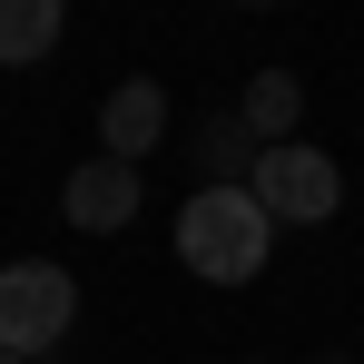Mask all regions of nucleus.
I'll return each instance as SVG.
<instances>
[{
	"mask_svg": "<svg viewBox=\"0 0 364 364\" xmlns=\"http://www.w3.org/2000/svg\"><path fill=\"white\" fill-rule=\"evenodd\" d=\"M276 256V217L256 207V187H197L178 207V266L207 286H246Z\"/></svg>",
	"mask_w": 364,
	"mask_h": 364,
	"instance_id": "f257e3e1",
	"label": "nucleus"
},
{
	"mask_svg": "<svg viewBox=\"0 0 364 364\" xmlns=\"http://www.w3.org/2000/svg\"><path fill=\"white\" fill-rule=\"evenodd\" d=\"M69 325H79V286H69V266H50V256L0 266V355L40 364Z\"/></svg>",
	"mask_w": 364,
	"mask_h": 364,
	"instance_id": "f03ea898",
	"label": "nucleus"
},
{
	"mask_svg": "<svg viewBox=\"0 0 364 364\" xmlns=\"http://www.w3.org/2000/svg\"><path fill=\"white\" fill-rule=\"evenodd\" d=\"M246 187H256V207H266L276 227H325V217L345 207V168H335L315 138H286V148H266Z\"/></svg>",
	"mask_w": 364,
	"mask_h": 364,
	"instance_id": "7ed1b4c3",
	"label": "nucleus"
},
{
	"mask_svg": "<svg viewBox=\"0 0 364 364\" xmlns=\"http://www.w3.org/2000/svg\"><path fill=\"white\" fill-rule=\"evenodd\" d=\"M60 217L79 237H119L128 217H138V168L128 158H79L69 187H60Z\"/></svg>",
	"mask_w": 364,
	"mask_h": 364,
	"instance_id": "20e7f679",
	"label": "nucleus"
},
{
	"mask_svg": "<svg viewBox=\"0 0 364 364\" xmlns=\"http://www.w3.org/2000/svg\"><path fill=\"white\" fill-rule=\"evenodd\" d=\"M158 138H168V89L158 79H119L109 99H99V158H158Z\"/></svg>",
	"mask_w": 364,
	"mask_h": 364,
	"instance_id": "39448f33",
	"label": "nucleus"
},
{
	"mask_svg": "<svg viewBox=\"0 0 364 364\" xmlns=\"http://www.w3.org/2000/svg\"><path fill=\"white\" fill-rule=\"evenodd\" d=\"M237 119L256 128V148H286L296 119H305V79H296V69H256V79H246V99H237Z\"/></svg>",
	"mask_w": 364,
	"mask_h": 364,
	"instance_id": "423d86ee",
	"label": "nucleus"
},
{
	"mask_svg": "<svg viewBox=\"0 0 364 364\" xmlns=\"http://www.w3.org/2000/svg\"><path fill=\"white\" fill-rule=\"evenodd\" d=\"M256 158H266V148H256V128H246L237 109H207V119H197V168H207V187H246Z\"/></svg>",
	"mask_w": 364,
	"mask_h": 364,
	"instance_id": "0eeeda50",
	"label": "nucleus"
},
{
	"mask_svg": "<svg viewBox=\"0 0 364 364\" xmlns=\"http://www.w3.org/2000/svg\"><path fill=\"white\" fill-rule=\"evenodd\" d=\"M60 50V0H0V69H30Z\"/></svg>",
	"mask_w": 364,
	"mask_h": 364,
	"instance_id": "6e6552de",
	"label": "nucleus"
},
{
	"mask_svg": "<svg viewBox=\"0 0 364 364\" xmlns=\"http://www.w3.org/2000/svg\"><path fill=\"white\" fill-rule=\"evenodd\" d=\"M0 364H20V355H0Z\"/></svg>",
	"mask_w": 364,
	"mask_h": 364,
	"instance_id": "1a4fd4ad",
	"label": "nucleus"
},
{
	"mask_svg": "<svg viewBox=\"0 0 364 364\" xmlns=\"http://www.w3.org/2000/svg\"><path fill=\"white\" fill-rule=\"evenodd\" d=\"M325 364H335V355H325Z\"/></svg>",
	"mask_w": 364,
	"mask_h": 364,
	"instance_id": "9d476101",
	"label": "nucleus"
}]
</instances>
